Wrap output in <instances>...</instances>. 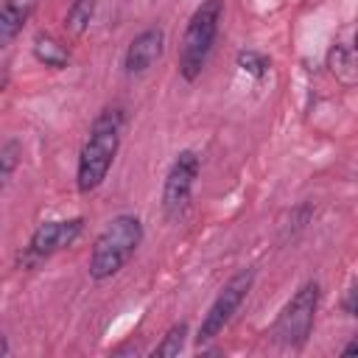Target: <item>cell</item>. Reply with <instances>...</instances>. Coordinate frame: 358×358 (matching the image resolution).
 Listing matches in <instances>:
<instances>
[{
  "mask_svg": "<svg viewBox=\"0 0 358 358\" xmlns=\"http://www.w3.org/2000/svg\"><path fill=\"white\" fill-rule=\"evenodd\" d=\"M341 355H344V358H352V355H358V336H355V338H352V341H350V344L341 350Z\"/></svg>",
  "mask_w": 358,
  "mask_h": 358,
  "instance_id": "cell-16",
  "label": "cell"
},
{
  "mask_svg": "<svg viewBox=\"0 0 358 358\" xmlns=\"http://www.w3.org/2000/svg\"><path fill=\"white\" fill-rule=\"evenodd\" d=\"M238 67H241L243 73L255 76V78H263V76L268 73L271 62H268V56H263V53H257V50H241V53H238Z\"/></svg>",
  "mask_w": 358,
  "mask_h": 358,
  "instance_id": "cell-13",
  "label": "cell"
},
{
  "mask_svg": "<svg viewBox=\"0 0 358 358\" xmlns=\"http://www.w3.org/2000/svg\"><path fill=\"white\" fill-rule=\"evenodd\" d=\"M84 229V218H62V221H45L34 229L25 252L20 255V263L25 268H36L64 246H70Z\"/></svg>",
  "mask_w": 358,
  "mask_h": 358,
  "instance_id": "cell-6",
  "label": "cell"
},
{
  "mask_svg": "<svg viewBox=\"0 0 358 358\" xmlns=\"http://www.w3.org/2000/svg\"><path fill=\"white\" fill-rule=\"evenodd\" d=\"M252 282H255V271L252 268H243V271H238L235 277L227 280V285L218 291V296L213 299V305L207 308V313H204V319L199 324V336H196L199 344L213 341L229 324V319L235 316V310L241 308L246 294L252 291Z\"/></svg>",
  "mask_w": 358,
  "mask_h": 358,
  "instance_id": "cell-5",
  "label": "cell"
},
{
  "mask_svg": "<svg viewBox=\"0 0 358 358\" xmlns=\"http://www.w3.org/2000/svg\"><path fill=\"white\" fill-rule=\"evenodd\" d=\"M143 243V224L137 215H115L103 232L95 238L90 252V277L92 280H109L117 274Z\"/></svg>",
  "mask_w": 358,
  "mask_h": 358,
  "instance_id": "cell-2",
  "label": "cell"
},
{
  "mask_svg": "<svg viewBox=\"0 0 358 358\" xmlns=\"http://www.w3.org/2000/svg\"><path fill=\"white\" fill-rule=\"evenodd\" d=\"M34 8H36V0H3V6H0V45H8L22 31V25L34 14Z\"/></svg>",
  "mask_w": 358,
  "mask_h": 358,
  "instance_id": "cell-9",
  "label": "cell"
},
{
  "mask_svg": "<svg viewBox=\"0 0 358 358\" xmlns=\"http://www.w3.org/2000/svg\"><path fill=\"white\" fill-rule=\"evenodd\" d=\"M185 336H187V324H185V322H176V324L162 336V341L154 347V355H179L182 347H185Z\"/></svg>",
  "mask_w": 358,
  "mask_h": 358,
  "instance_id": "cell-12",
  "label": "cell"
},
{
  "mask_svg": "<svg viewBox=\"0 0 358 358\" xmlns=\"http://www.w3.org/2000/svg\"><path fill=\"white\" fill-rule=\"evenodd\" d=\"M20 154H22V148H20L17 140H6L3 143V148H0V173H3V179H8L14 173V168L20 162Z\"/></svg>",
  "mask_w": 358,
  "mask_h": 358,
  "instance_id": "cell-14",
  "label": "cell"
},
{
  "mask_svg": "<svg viewBox=\"0 0 358 358\" xmlns=\"http://www.w3.org/2000/svg\"><path fill=\"white\" fill-rule=\"evenodd\" d=\"M123 131V109L106 106L98 112V117L90 126V134L78 151V168H76V185L78 193H92L109 173Z\"/></svg>",
  "mask_w": 358,
  "mask_h": 358,
  "instance_id": "cell-1",
  "label": "cell"
},
{
  "mask_svg": "<svg viewBox=\"0 0 358 358\" xmlns=\"http://www.w3.org/2000/svg\"><path fill=\"white\" fill-rule=\"evenodd\" d=\"M221 17H224V0H204L187 20L182 48H179V76L185 81H196L201 76L215 42Z\"/></svg>",
  "mask_w": 358,
  "mask_h": 358,
  "instance_id": "cell-3",
  "label": "cell"
},
{
  "mask_svg": "<svg viewBox=\"0 0 358 358\" xmlns=\"http://www.w3.org/2000/svg\"><path fill=\"white\" fill-rule=\"evenodd\" d=\"M344 310H347L350 316L358 319V288H352V291L347 294V299H344Z\"/></svg>",
  "mask_w": 358,
  "mask_h": 358,
  "instance_id": "cell-15",
  "label": "cell"
},
{
  "mask_svg": "<svg viewBox=\"0 0 358 358\" xmlns=\"http://www.w3.org/2000/svg\"><path fill=\"white\" fill-rule=\"evenodd\" d=\"M162 45H165V31L162 28H145L140 31L129 48H126V56H123V70L126 76H140L145 73L159 56H162Z\"/></svg>",
  "mask_w": 358,
  "mask_h": 358,
  "instance_id": "cell-8",
  "label": "cell"
},
{
  "mask_svg": "<svg viewBox=\"0 0 358 358\" xmlns=\"http://www.w3.org/2000/svg\"><path fill=\"white\" fill-rule=\"evenodd\" d=\"M199 176V157L196 151H179L168 176H165V187H162V210L168 218H176L185 213L193 185Z\"/></svg>",
  "mask_w": 358,
  "mask_h": 358,
  "instance_id": "cell-7",
  "label": "cell"
},
{
  "mask_svg": "<svg viewBox=\"0 0 358 358\" xmlns=\"http://www.w3.org/2000/svg\"><path fill=\"white\" fill-rule=\"evenodd\" d=\"M95 3H98V0H73L70 8H67V14H64V28H67L70 34H76V36L84 34V31L90 28V22H92Z\"/></svg>",
  "mask_w": 358,
  "mask_h": 358,
  "instance_id": "cell-11",
  "label": "cell"
},
{
  "mask_svg": "<svg viewBox=\"0 0 358 358\" xmlns=\"http://www.w3.org/2000/svg\"><path fill=\"white\" fill-rule=\"evenodd\" d=\"M316 308H319V282L308 280L294 291V296L282 305L280 316L274 319V324H271L274 341L280 347H288V350L305 347V341L313 330Z\"/></svg>",
  "mask_w": 358,
  "mask_h": 358,
  "instance_id": "cell-4",
  "label": "cell"
},
{
  "mask_svg": "<svg viewBox=\"0 0 358 358\" xmlns=\"http://www.w3.org/2000/svg\"><path fill=\"white\" fill-rule=\"evenodd\" d=\"M34 56H36L45 67H53V70H62V67L70 64L67 48H64L56 36H50V34H36V36H34Z\"/></svg>",
  "mask_w": 358,
  "mask_h": 358,
  "instance_id": "cell-10",
  "label": "cell"
},
{
  "mask_svg": "<svg viewBox=\"0 0 358 358\" xmlns=\"http://www.w3.org/2000/svg\"><path fill=\"white\" fill-rule=\"evenodd\" d=\"M352 48H355V50H358V34H355V45H352Z\"/></svg>",
  "mask_w": 358,
  "mask_h": 358,
  "instance_id": "cell-17",
  "label": "cell"
}]
</instances>
